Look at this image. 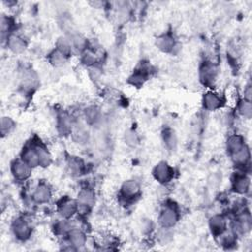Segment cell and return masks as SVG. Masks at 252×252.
I'll return each instance as SVG.
<instances>
[{"mask_svg":"<svg viewBox=\"0 0 252 252\" xmlns=\"http://www.w3.org/2000/svg\"><path fill=\"white\" fill-rule=\"evenodd\" d=\"M85 123L89 126L97 125L102 119V113L100 108L96 105H90L85 108L83 112Z\"/></svg>","mask_w":252,"mask_h":252,"instance_id":"cell-19","label":"cell"},{"mask_svg":"<svg viewBox=\"0 0 252 252\" xmlns=\"http://www.w3.org/2000/svg\"><path fill=\"white\" fill-rule=\"evenodd\" d=\"M250 150L248 148L247 145H245L242 149H240L239 151H237L236 153H234L233 155L230 156L232 161L234 162L235 165H237L238 167H240L243 171V168L245 166H248L250 163Z\"/></svg>","mask_w":252,"mask_h":252,"instance_id":"cell-21","label":"cell"},{"mask_svg":"<svg viewBox=\"0 0 252 252\" xmlns=\"http://www.w3.org/2000/svg\"><path fill=\"white\" fill-rule=\"evenodd\" d=\"M152 174L155 180L162 185H165L172 181L174 177V168L167 161L162 160L154 166Z\"/></svg>","mask_w":252,"mask_h":252,"instance_id":"cell-7","label":"cell"},{"mask_svg":"<svg viewBox=\"0 0 252 252\" xmlns=\"http://www.w3.org/2000/svg\"><path fill=\"white\" fill-rule=\"evenodd\" d=\"M141 195V185L135 179L125 180L119 189V197L126 203L135 202Z\"/></svg>","mask_w":252,"mask_h":252,"instance_id":"cell-5","label":"cell"},{"mask_svg":"<svg viewBox=\"0 0 252 252\" xmlns=\"http://www.w3.org/2000/svg\"><path fill=\"white\" fill-rule=\"evenodd\" d=\"M68 166H69V169L72 172V174L80 175L84 171L85 164H84V162H83V160L81 158H79L77 157H72L69 159Z\"/></svg>","mask_w":252,"mask_h":252,"instance_id":"cell-31","label":"cell"},{"mask_svg":"<svg viewBox=\"0 0 252 252\" xmlns=\"http://www.w3.org/2000/svg\"><path fill=\"white\" fill-rule=\"evenodd\" d=\"M72 136V139L75 143L78 145H86L90 142V132L87 128V124L83 123H75L72 129V132L70 134Z\"/></svg>","mask_w":252,"mask_h":252,"instance_id":"cell-17","label":"cell"},{"mask_svg":"<svg viewBox=\"0 0 252 252\" xmlns=\"http://www.w3.org/2000/svg\"><path fill=\"white\" fill-rule=\"evenodd\" d=\"M236 110L240 116H242L245 119H250L252 116V105L251 100H247L245 98H242L238 101Z\"/></svg>","mask_w":252,"mask_h":252,"instance_id":"cell-29","label":"cell"},{"mask_svg":"<svg viewBox=\"0 0 252 252\" xmlns=\"http://www.w3.org/2000/svg\"><path fill=\"white\" fill-rule=\"evenodd\" d=\"M218 75H219V70L217 66L210 61L204 62L199 68L200 82L206 88L212 89L215 87L218 81Z\"/></svg>","mask_w":252,"mask_h":252,"instance_id":"cell-2","label":"cell"},{"mask_svg":"<svg viewBox=\"0 0 252 252\" xmlns=\"http://www.w3.org/2000/svg\"><path fill=\"white\" fill-rule=\"evenodd\" d=\"M74 124L71 117L66 113H61L57 116V129L62 135L71 134Z\"/></svg>","mask_w":252,"mask_h":252,"instance_id":"cell-24","label":"cell"},{"mask_svg":"<svg viewBox=\"0 0 252 252\" xmlns=\"http://www.w3.org/2000/svg\"><path fill=\"white\" fill-rule=\"evenodd\" d=\"M81 61L85 66H87L89 68V67H92V66L95 65V63L97 61V57H96V54L94 51L86 49L84 52H82Z\"/></svg>","mask_w":252,"mask_h":252,"instance_id":"cell-32","label":"cell"},{"mask_svg":"<svg viewBox=\"0 0 252 252\" xmlns=\"http://www.w3.org/2000/svg\"><path fill=\"white\" fill-rule=\"evenodd\" d=\"M7 48L15 53V54H20L23 53L26 49H27V41L26 39L19 33H16L14 32H12L5 39Z\"/></svg>","mask_w":252,"mask_h":252,"instance_id":"cell-14","label":"cell"},{"mask_svg":"<svg viewBox=\"0 0 252 252\" xmlns=\"http://www.w3.org/2000/svg\"><path fill=\"white\" fill-rule=\"evenodd\" d=\"M20 158L25 161L29 166L32 169L35 167H39V158L37 156V152L35 149V145L33 140L28 142L22 149L20 154Z\"/></svg>","mask_w":252,"mask_h":252,"instance_id":"cell-10","label":"cell"},{"mask_svg":"<svg viewBox=\"0 0 252 252\" xmlns=\"http://www.w3.org/2000/svg\"><path fill=\"white\" fill-rule=\"evenodd\" d=\"M231 190L237 195H245L250 190V178L244 171L235 172L231 179Z\"/></svg>","mask_w":252,"mask_h":252,"instance_id":"cell-11","label":"cell"},{"mask_svg":"<svg viewBox=\"0 0 252 252\" xmlns=\"http://www.w3.org/2000/svg\"><path fill=\"white\" fill-rule=\"evenodd\" d=\"M74 226L72 225V223L69 221V220L67 219H62L60 220H58L57 222H55L53 229L55 231L56 234L59 235H67V233L73 228Z\"/></svg>","mask_w":252,"mask_h":252,"instance_id":"cell-30","label":"cell"},{"mask_svg":"<svg viewBox=\"0 0 252 252\" xmlns=\"http://www.w3.org/2000/svg\"><path fill=\"white\" fill-rule=\"evenodd\" d=\"M225 96L216 91L209 90L203 94L202 105L204 109L208 111H216L222 108L225 105Z\"/></svg>","mask_w":252,"mask_h":252,"instance_id":"cell-4","label":"cell"},{"mask_svg":"<svg viewBox=\"0 0 252 252\" xmlns=\"http://www.w3.org/2000/svg\"><path fill=\"white\" fill-rule=\"evenodd\" d=\"M148 70L149 69L145 65L142 67H138L133 72V74L129 77V83L135 87H142L145 84V82L148 80V76H149Z\"/></svg>","mask_w":252,"mask_h":252,"instance_id":"cell-23","label":"cell"},{"mask_svg":"<svg viewBox=\"0 0 252 252\" xmlns=\"http://www.w3.org/2000/svg\"><path fill=\"white\" fill-rule=\"evenodd\" d=\"M35 149L39 158V167H48L52 163V156L48 151V148L41 141H34Z\"/></svg>","mask_w":252,"mask_h":252,"instance_id":"cell-20","label":"cell"},{"mask_svg":"<svg viewBox=\"0 0 252 252\" xmlns=\"http://www.w3.org/2000/svg\"><path fill=\"white\" fill-rule=\"evenodd\" d=\"M68 59H69V57H67L65 54H63L61 51H59L55 47L47 54V61L54 68H58V67L65 65L67 63Z\"/></svg>","mask_w":252,"mask_h":252,"instance_id":"cell-25","label":"cell"},{"mask_svg":"<svg viewBox=\"0 0 252 252\" xmlns=\"http://www.w3.org/2000/svg\"><path fill=\"white\" fill-rule=\"evenodd\" d=\"M125 143L128 145V146H131V147H135L139 144V137L137 135L136 132H134L133 130H130L128 132L125 133Z\"/></svg>","mask_w":252,"mask_h":252,"instance_id":"cell-33","label":"cell"},{"mask_svg":"<svg viewBox=\"0 0 252 252\" xmlns=\"http://www.w3.org/2000/svg\"><path fill=\"white\" fill-rule=\"evenodd\" d=\"M10 171L12 176L18 181H26L31 175L32 168L29 166L25 161H23L20 158L14 159L10 165Z\"/></svg>","mask_w":252,"mask_h":252,"instance_id":"cell-9","label":"cell"},{"mask_svg":"<svg viewBox=\"0 0 252 252\" xmlns=\"http://www.w3.org/2000/svg\"><path fill=\"white\" fill-rule=\"evenodd\" d=\"M244 98L247 100H251V87L247 86L244 90Z\"/></svg>","mask_w":252,"mask_h":252,"instance_id":"cell-34","label":"cell"},{"mask_svg":"<svg viewBox=\"0 0 252 252\" xmlns=\"http://www.w3.org/2000/svg\"><path fill=\"white\" fill-rule=\"evenodd\" d=\"M209 227H210L212 234L216 237H219L224 231L227 230V220L224 216L216 214L210 218Z\"/></svg>","mask_w":252,"mask_h":252,"instance_id":"cell-16","label":"cell"},{"mask_svg":"<svg viewBox=\"0 0 252 252\" xmlns=\"http://www.w3.org/2000/svg\"><path fill=\"white\" fill-rule=\"evenodd\" d=\"M13 235L20 241L28 240L32 233V225L31 220L24 217L16 218L11 225Z\"/></svg>","mask_w":252,"mask_h":252,"instance_id":"cell-3","label":"cell"},{"mask_svg":"<svg viewBox=\"0 0 252 252\" xmlns=\"http://www.w3.org/2000/svg\"><path fill=\"white\" fill-rule=\"evenodd\" d=\"M52 198V189L44 181L38 182L37 185L33 188L32 193V199L36 204H46Z\"/></svg>","mask_w":252,"mask_h":252,"instance_id":"cell-12","label":"cell"},{"mask_svg":"<svg viewBox=\"0 0 252 252\" xmlns=\"http://www.w3.org/2000/svg\"><path fill=\"white\" fill-rule=\"evenodd\" d=\"M20 86L23 90L32 92L39 86V77L37 73L32 68H25L19 76Z\"/></svg>","mask_w":252,"mask_h":252,"instance_id":"cell-8","label":"cell"},{"mask_svg":"<svg viewBox=\"0 0 252 252\" xmlns=\"http://www.w3.org/2000/svg\"><path fill=\"white\" fill-rule=\"evenodd\" d=\"M155 44L157 48L163 53H173L176 48L177 42L175 40L174 35L171 32H167L159 34L156 38Z\"/></svg>","mask_w":252,"mask_h":252,"instance_id":"cell-13","label":"cell"},{"mask_svg":"<svg viewBox=\"0 0 252 252\" xmlns=\"http://www.w3.org/2000/svg\"><path fill=\"white\" fill-rule=\"evenodd\" d=\"M161 139L162 142L165 146V148L168 151H173L176 148L177 145V137H176V133L173 129L166 127L163 129V131L161 132Z\"/></svg>","mask_w":252,"mask_h":252,"instance_id":"cell-26","label":"cell"},{"mask_svg":"<svg viewBox=\"0 0 252 252\" xmlns=\"http://www.w3.org/2000/svg\"><path fill=\"white\" fill-rule=\"evenodd\" d=\"M77 202L79 204V210L80 209H83L85 211L91 210L95 204L94 191L90 188L81 189L77 196Z\"/></svg>","mask_w":252,"mask_h":252,"instance_id":"cell-15","label":"cell"},{"mask_svg":"<svg viewBox=\"0 0 252 252\" xmlns=\"http://www.w3.org/2000/svg\"><path fill=\"white\" fill-rule=\"evenodd\" d=\"M15 128H16V122L12 117H10L8 115L1 117L0 130H1L2 138L10 135L14 131Z\"/></svg>","mask_w":252,"mask_h":252,"instance_id":"cell-28","label":"cell"},{"mask_svg":"<svg viewBox=\"0 0 252 252\" xmlns=\"http://www.w3.org/2000/svg\"><path fill=\"white\" fill-rule=\"evenodd\" d=\"M55 48H57L59 51H61L67 57H70V55L72 54V52L74 50L71 40L66 35H62V36H59L57 38Z\"/></svg>","mask_w":252,"mask_h":252,"instance_id":"cell-27","label":"cell"},{"mask_svg":"<svg viewBox=\"0 0 252 252\" xmlns=\"http://www.w3.org/2000/svg\"><path fill=\"white\" fill-rule=\"evenodd\" d=\"M67 241L70 243L76 250L84 247L87 243V235L86 233L78 228V227H73L68 233H67Z\"/></svg>","mask_w":252,"mask_h":252,"instance_id":"cell-18","label":"cell"},{"mask_svg":"<svg viewBox=\"0 0 252 252\" xmlns=\"http://www.w3.org/2000/svg\"><path fill=\"white\" fill-rule=\"evenodd\" d=\"M180 219V211L174 202L167 201L160 208L158 221L162 228H172Z\"/></svg>","mask_w":252,"mask_h":252,"instance_id":"cell-1","label":"cell"},{"mask_svg":"<svg viewBox=\"0 0 252 252\" xmlns=\"http://www.w3.org/2000/svg\"><path fill=\"white\" fill-rule=\"evenodd\" d=\"M245 140L243 136L239 134H231L227 137L225 142V149L229 156L233 155L245 146Z\"/></svg>","mask_w":252,"mask_h":252,"instance_id":"cell-22","label":"cell"},{"mask_svg":"<svg viewBox=\"0 0 252 252\" xmlns=\"http://www.w3.org/2000/svg\"><path fill=\"white\" fill-rule=\"evenodd\" d=\"M56 210L62 219L70 220L79 212V204L77 199L64 196L57 201Z\"/></svg>","mask_w":252,"mask_h":252,"instance_id":"cell-6","label":"cell"}]
</instances>
